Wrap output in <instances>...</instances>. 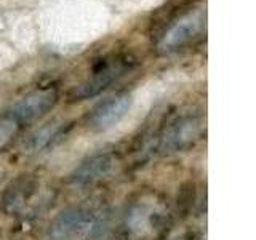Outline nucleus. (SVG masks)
<instances>
[{"instance_id":"nucleus-1","label":"nucleus","mask_w":256,"mask_h":240,"mask_svg":"<svg viewBox=\"0 0 256 240\" xmlns=\"http://www.w3.org/2000/svg\"><path fill=\"white\" fill-rule=\"evenodd\" d=\"M166 221L165 206L154 197H142L126 213L125 229L133 238H148L164 228Z\"/></svg>"},{"instance_id":"nucleus-2","label":"nucleus","mask_w":256,"mask_h":240,"mask_svg":"<svg viewBox=\"0 0 256 240\" xmlns=\"http://www.w3.org/2000/svg\"><path fill=\"white\" fill-rule=\"evenodd\" d=\"M92 226V213L82 206L62 210L48 228V240H84Z\"/></svg>"},{"instance_id":"nucleus-3","label":"nucleus","mask_w":256,"mask_h":240,"mask_svg":"<svg viewBox=\"0 0 256 240\" xmlns=\"http://www.w3.org/2000/svg\"><path fill=\"white\" fill-rule=\"evenodd\" d=\"M56 101H58V93L53 88L32 92L13 104L10 109V122L14 125L36 122L37 118L44 117L48 110L53 109Z\"/></svg>"},{"instance_id":"nucleus-4","label":"nucleus","mask_w":256,"mask_h":240,"mask_svg":"<svg viewBox=\"0 0 256 240\" xmlns=\"http://www.w3.org/2000/svg\"><path fill=\"white\" fill-rule=\"evenodd\" d=\"M132 108L130 94H117L114 98L100 102L90 116H88V126L93 132H106L122 120Z\"/></svg>"},{"instance_id":"nucleus-5","label":"nucleus","mask_w":256,"mask_h":240,"mask_svg":"<svg viewBox=\"0 0 256 240\" xmlns=\"http://www.w3.org/2000/svg\"><path fill=\"white\" fill-rule=\"evenodd\" d=\"M126 69V61L125 60H117V61H100L93 69V76L84 82L82 85H78L74 92L76 100H85L92 98L101 93L104 88H108L114 80L122 74Z\"/></svg>"},{"instance_id":"nucleus-6","label":"nucleus","mask_w":256,"mask_h":240,"mask_svg":"<svg viewBox=\"0 0 256 240\" xmlns=\"http://www.w3.org/2000/svg\"><path fill=\"white\" fill-rule=\"evenodd\" d=\"M116 158L112 154L108 152H101V154H94L92 157L85 158L74 172L70 173V182L76 186H88L96 181H100L114 170Z\"/></svg>"},{"instance_id":"nucleus-7","label":"nucleus","mask_w":256,"mask_h":240,"mask_svg":"<svg viewBox=\"0 0 256 240\" xmlns=\"http://www.w3.org/2000/svg\"><path fill=\"white\" fill-rule=\"evenodd\" d=\"M38 182L29 174H21L8 186L2 196V210L6 214H16L24 210L29 200L34 197Z\"/></svg>"},{"instance_id":"nucleus-8","label":"nucleus","mask_w":256,"mask_h":240,"mask_svg":"<svg viewBox=\"0 0 256 240\" xmlns=\"http://www.w3.org/2000/svg\"><path fill=\"white\" fill-rule=\"evenodd\" d=\"M200 26H202V14L189 13L186 16H182L180 21L172 24L170 29L165 32V36L158 44V48L165 53L178 50L180 46L188 44L197 34Z\"/></svg>"},{"instance_id":"nucleus-9","label":"nucleus","mask_w":256,"mask_h":240,"mask_svg":"<svg viewBox=\"0 0 256 240\" xmlns=\"http://www.w3.org/2000/svg\"><path fill=\"white\" fill-rule=\"evenodd\" d=\"M200 136V122L194 117H182L173 124L164 138V148L168 150H182Z\"/></svg>"},{"instance_id":"nucleus-10","label":"nucleus","mask_w":256,"mask_h":240,"mask_svg":"<svg viewBox=\"0 0 256 240\" xmlns=\"http://www.w3.org/2000/svg\"><path fill=\"white\" fill-rule=\"evenodd\" d=\"M62 125L64 124L53 122V124H48V125L40 128V130H37L26 142H24V152H28V154H34V152H38L44 148H46L48 144H50L56 136L61 133Z\"/></svg>"},{"instance_id":"nucleus-11","label":"nucleus","mask_w":256,"mask_h":240,"mask_svg":"<svg viewBox=\"0 0 256 240\" xmlns=\"http://www.w3.org/2000/svg\"><path fill=\"white\" fill-rule=\"evenodd\" d=\"M2 174H4V172H2V170H0V181H2Z\"/></svg>"},{"instance_id":"nucleus-12","label":"nucleus","mask_w":256,"mask_h":240,"mask_svg":"<svg viewBox=\"0 0 256 240\" xmlns=\"http://www.w3.org/2000/svg\"><path fill=\"white\" fill-rule=\"evenodd\" d=\"M173 240H188V238H184V237H181V238H173Z\"/></svg>"}]
</instances>
